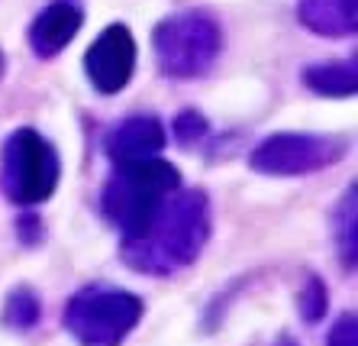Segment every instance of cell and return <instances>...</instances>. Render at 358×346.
<instances>
[{"label": "cell", "mask_w": 358, "mask_h": 346, "mask_svg": "<svg viewBox=\"0 0 358 346\" xmlns=\"http://www.w3.org/2000/svg\"><path fill=\"white\" fill-rule=\"evenodd\" d=\"M84 68H87V78H91V85L100 94L123 91L136 68V43H133V36H129V29L123 23L107 26L97 36V43L87 49Z\"/></svg>", "instance_id": "5b68a950"}, {"label": "cell", "mask_w": 358, "mask_h": 346, "mask_svg": "<svg viewBox=\"0 0 358 346\" xmlns=\"http://www.w3.org/2000/svg\"><path fill=\"white\" fill-rule=\"evenodd\" d=\"M307 85L320 94H355V68L352 65H323V68H310L307 71Z\"/></svg>", "instance_id": "ba28073f"}, {"label": "cell", "mask_w": 358, "mask_h": 346, "mask_svg": "<svg viewBox=\"0 0 358 346\" xmlns=\"http://www.w3.org/2000/svg\"><path fill=\"white\" fill-rule=\"evenodd\" d=\"M203 130H207V123H203L197 113H191V110H187V113H181V117L175 120V136L181 139V143H191V139H197Z\"/></svg>", "instance_id": "8fae6325"}, {"label": "cell", "mask_w": 358, "mask_h": 346, "mask_svg": "<svg viewBox=\"0 0 358 346\" xmlns=\"http://www.w3.org/2000/svg\"><path fill=\"white\" fill-rule=\"evenodd\" d=\"M0 75H3V55H0Z\"/></svg>", "instance_id": "5bb4252c"}, {"label": "cell", "mask_w": 358, "mask_h": 346, "mask_svg": "<svg viewBox=\"0 0 358 346\" xmlns=\"http://www.w3.org/2000/svg\"><path fill=\"white\" fill-rule=\"evenodd\" d=\"M142 317V301L120 288H87L65 311L68 330L84 346H117Z\"/></svg>", "instance_id": "7a4b0ae2"}, {"label": "cell", "mask_w": 358, "mask_h": 346, "mask_svg": "<svg viewBox=\"0 0 358 346\" xmlns=\"http://www.w3.org/2000/svg\"><path fill=\"white\" fill-rule=\"evenodd\" d=\"M355 317H342L339 324L333 327V333H329V346H358V340H355Z\"/></svg>", "instance_id": "7c38bea8"}, {"label": "cell", "mask_w": 358, "mask_h": 346, "mask_svg": "<svg viewBox=\"0 0 358 346\" xmlns=\"http://www.w3.org/2000/svg\"><path fill=\"white\" fill-rule=\"evenodd\" d=\"M39 321V301H36L29 291H17L10 295L7 301V324L13 327H29V324Z\"/></svg>", "instance_id": "9c48e42d"}, {"label": "cell", "mask_w": 358, "mask_h": 346, "mask_svg": "<svg viewBox=\"0 0 358 346\" xmlns=\"http://www.w3.org/2000/svg\"><path fill=\"white\" fill-rule=\"evenodd\" d=\"M78 26H81V10L75 4H52L49 10H42V17L33 23L29 43H33V49L39 52L42 59H49V55H55L59 49H65L71 43Z\"/></svg>", "instance_id": "52a82bcc"}, {"label": "cell", "mask_w": 358, "mask_h": 346, "mask_svg": "<svg viewBox=\"0 0 358 346\" xmlns=\"http://www.w3.org/2000/svg\"><path fill=\"white\" fill-rule=\"evenodd\" d=\"M165 146V127L155 117H133L120 123L110 136V159L117 162H136V159H152L155 152Z\"/></svg>", "instance_id": "8992f818"}, {"label": "cell", "mask_w": 358, "mask_h": 346, "mask_svg": "<svg viewBox=\"0 0 358 346\" xmlns=\"http://www.w3.org/2000/svg\"><path fill=\"white\" fill-rule=\"evenodd\" d=\"M300 311H303V317L307 321H317V317H323L326 311V288L320 279H310L307 288H303V295H300Z\"/></svg>", "instance_id": "30bf717a"}, {"label": "cell", "mask_w": 358, "mask_h": 346, "mask_svg": "<svg viewBox=\"0 0 358 346\" xmlns=\"http://www.w3.org/2000/svg\"><path fill=\"white\" fill-rule=\"evenodd\" d=\"M62 165L49 139L36 130H17L3 146V191L13 204H42L49 201L59 185Z\"/></svg>", "instance_id": "3957f363"}, {"label": "cell", "mask_w": 358, "mask_h": 346, "mask_svg": "<svg viewBox=\"0 0 358 346\" xmlns=\"http://www.w3.org/2000/svg\"><path fill=\"white\" fill-rule=\"evenodd\" d=\"M271 346H297V343H294L291 337H278V340H275V343H271Z\"/></svg>", "instance_id": "4fadbf2b"}, {"label": "cell", "mask_w": 358, "mask_h": 346, "mask_svg": "<svg viewBox=\"0 0 358 346\" xmlns=\"http://www.w3.org/2000/svg\"><path fill=\"white\" fill-rule=\"evenodd\" d=\"M178 185H181V175L165 159L152 155V159L120 162L117 178L107 185V195H103V211L120 227L126 249L149 237L162 204L168 201L171 191H178Z\"/></svg>", "instance_id": "6da1fadb"}, {"label": "cell", "mask_w": 358, "mask_h": 346, "mask_svg": "<svg viewBox=\"0 0 358 346\" xmlns=\"http://www.w3.org/2000/svg\"><path fill=\"white\" fill-rule=\"evenodd\" d=\"M345 152V146L323 136H271L252 155V169L268 175H297V172L326 169Z\"/></svg>", "instance_id": "277c9868"}]
</instances>
